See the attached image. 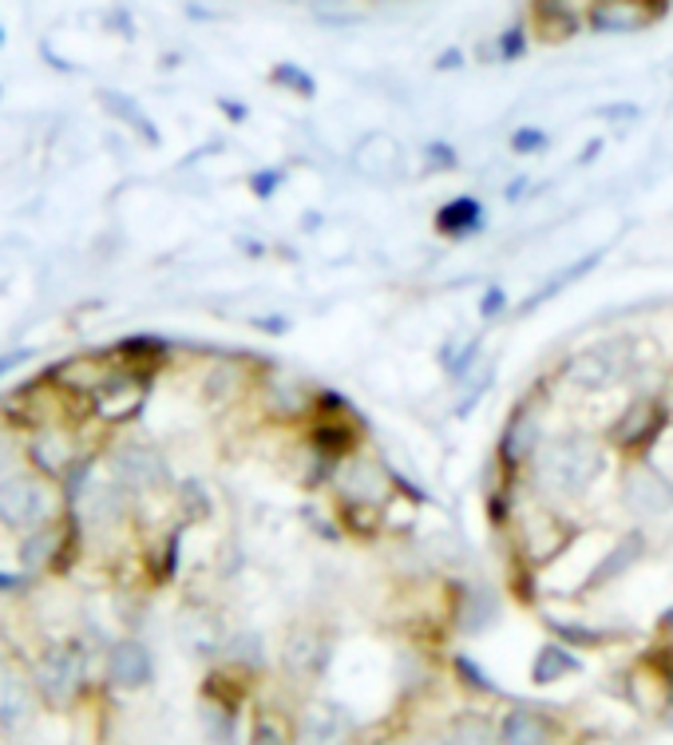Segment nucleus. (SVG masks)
I'll return each instance as SVG.
<instances>
[{"instance_id": "15", "label": "nucleus", "mask_w": 673, "mask_h": 745, "mask_svg": "<svg viewBox=\"0 0 673 745\" xmlns=\"http://www.w3.org/2000/svg\"><path fill=\"white\" fill-rule=\"evenodd\" d=\"M642 547H646L642 532H630L626 539H618L614 547H606V559H603V567L594 571V583H610V579L626 576V571L642 559Z\"/></svg>"}, {"instance_id": "5", "label": "nucleus", "mask_w": 673, "mask_h": 745, "mask_svg": "<svg viewBox=\"0 0 673 745\" xmlns=\"http://www.w3.org/2000/svg\"><path fill=\"white\" fill-rule=\"evenodd\" d=\"M547 440V408L539 397H523L519 405L507 413L504 432H499V468L507 476L515 472H527V464L534 460L539 445Z\"/></svg>"}, {"instance_id": "7", "label": "nucleus", "mask_w": 673, "mask_h": 745, "mask_svg": "<svg viewBox=\"0 0 673 745\" xmlns=\"http://www.w3.org/2000/svg\"><path fill=\"white\" fill-rule=\"evenodd\" d=\"M665 428V408L653 393H638L630 405L610 420L606 428V445L614 452H626V457H642L646 448L658 440V432Z\"/></svg>"}, {"instance_id": "1", "label": "nucleus", "mask_w": 673, "mask_h": 745, "mask_svg": "<svg viewBox=\"0 0 673 745\" xmlns=\"http://www.w3.org/2000/svg\"><path fill=\"white\" fill-rule=\"evenodd\" d=\"M606 464H610L606 437H594L586 428H559V432H547L534 460L527 464V476L543 504L566 507L591 496L598 480L606 476Z\"/></svg>"}, {"instance_id": "16", "label": "nucleus", "mask_w": 673, "mask_h": 745, "mask_svg": "<svg viewBox=\"0 0 673 745\" xmlns=\"http://www.w3.org/2000/svg\"><path fill=\"white\" fill-rule=\"evenodd\" d=\"M435 227L444 230V234H452V239L475 234V230L484 227V207H479L475 199H455L435 215Z\"/></svg>"}, {"instance_id": "11", "label": "nucleus", "mask_w": 673, "mask_h": 745, "mask_svg": "<svg viewBox=\"0 0 673 745\" xmlns=\"http://www.w3.org/2000/svg\"><path fill=\"white\" fill-rule=\"evenodd\" d=\"M499 745H551V722L543 710L515 705L499 725Z\"/></svg>"}, {"instance_id": "4", "label": "nucleus", "mask_w": 673, "mask_h": 745, "mask_svg": "<svg viewBox=\"0 0 673 745\" xmlns=\"http://www.w3.org/2000/svg\"><path fill=\"white\" fill-rule=\"evenodd\" d=\"M618 507L638 524L673 516V476L646 457H630L618 480Z\"/></svg>"}, {"instance_id": "2", "label": "nucleus", "mask_w": 673, "mask_h": 745, "mask_svg": "<svg viewBox=\"0 0 673 745\" xmlns=\"http://www.w3.org/2000/svg\"><path fill=\"white\" fill-rule=\"evenodd\" d=\"M638 365H642V358H638L633 338H598L578 353H571L559 365V377L566 388H578V393H610V388L633 381Z\"/></svg>"}, {"instance_id": "10", "label": "nucleus", "mask_w": 673, "mask_h": 745, "mask_svg": "<svg viewBox=\"0 0 673 745\" xmlns=\"http://www.w3.org/2000/svg\"><path fill=\"white\" fill-rule=\"evenodd\" d=\"M29 460H32V468H36L40 476H48L59 484V480H68V472L84 457H79L76 440H71L59 425H52V428H40L36 437L29 440Z\"/></svg>"}, {"instance_id": "22", "label": "nucleus", "mask_w": 673, "mask_h": 745, "mask_svg": "<svg viewBox=\"0 0 673 745\" xmlns=\"http://www.w3.org/2000/svg\"><path fill=\"white\" fill-rule=\"evenodd\" d=\"M499 306H504V289H487V302H484V314H487V318H492Z\"/></svg>"}, {"instance_id": "20", "label": "nucleus", "mask_w": 673, "mask_h": 745, "mask_svg": "<svg viewBox=\"0 0 673 745\" xmlns=\"http://www.w3.org/2000/svg\"><path fill=\"white\" fill-rule=\"evenodd\" d=\"M274 80L286 84V88H294V91H301V96H309V91H313V80H309V76H301V68H294V64H282V68L274 72Z\"/></svg>"}, {"instance_id": "9", "label": "nucleus", "mask_w": 673, "mask_h": 745, "mask_svg": "<svg viewBox=\"0 0 673 745\" xmlns=\"http://www.w3.org/2000/svg\"><path fill=\"white\" fill-rule=\"evenodd\" d=\"M111 472L119 484H128L131 492H158L170 484V468L163 452L151 445H119L111 452Z\"/></svg>"}, {"instance_id": "17", "label": "nucleus", "mask_w": 673, "mask_h": 745, "mask_svg": "<svg viewBox=\"0 0 673 745\" xmlns=\"http://www.w3.org/2000/svg\"><path fill=\"white\" fill-rule=\"evenodd\" d=\"M571 670H578V662L566 655V646L563 643H543V650H539V658H534V682H554V678L571 675Z\"/></svg>"}, {"instance_id": "23", "label": "nucleus", "mask_w": 673, "mask_h": 745, "mask_svg": "<svg viewBox=\"0 0 673 745\" xmlns=\"http://www.w3.org/2000/svg\"><path fill=\"white\" fill-rule=\"evenodd\" d=\"M12 358H16V353H9V358H0V373H9V365H12Z\"/></svg>"}, {"instance_id": "13", "label": "nucleus", "mask_w": 673, "mask_h": 745, "mask_svg": "<svg viewBox=\"0 0 673 745\" xmlns=\"http://www.w3.org/2000/svg\"><path fill=\"white\" fill-rule=\"evenodd\" d=\"M297 745H345V717L333 705H313L297 725Z\"/></svg>"}, {"instance_id": "8", "label": "nucleus", "mask_w": 673, "mask_h": 745, "mask_svg": "<svg viewBox=\"0 0 673 745\" xmlns=\"http://www.w3.org/2000/svg\"><path fill=\"white\" fill-rule=\"evenodd\" d=\"M658 0H591L586 29L603 36H638L658 21Z\"/></svg>"}, {"instance_id": "14", "label": "nucleus", "mask_w": 673, "mask_h": 745, "mask_svg": "<svg viewBox=\"0 0 673 745\" xmlns=\"http://www.w3.org/2000/svg\"><path fill=\"white\" fill-rule=\"evenodd\" d=\"M326 638L317 635L313 626H306V631H294V635L286 638V666L289 670H297L301 678H313L321 666H326Z\"/></svg>"}, {"instance_id": "21", "label": "nucleus", "mask_w": 673, "mask_h": 745, "mask_svg": "<svg viewBox=\"0 0 673 745\" xmlns=\"http://www.w3.org/2000/svg\"><path fill=\"white\" fill-rule=\"evenodd\" d=\"M254 745H297V737H294V742H289V734H286V730H282V725H274V722H257Z\"/></svg>"}, {"instance_id": "18", "label": "nucleus", "mask_w": 673, "mask_h": 745, "mask_svg": "<svg viewBox=\"0 0 673 745\" xmlns=\"http://www.w3.org/2000/svg\"><path fill=\"white\" fill-rule=\"evenodd\" d=\"M547 147V131L543 128H519L511 135V151L515 155H534V151Z\"/></svg>"}, {"instance_id": "3", "label": "nucleus", "mask_w": 673, "mask_h": 745, "mask_svg": "<svg viewBox=\"0 0 673 745\" xmlns=\"http://www.w3.org/2000/svg\"><path fill=\"white\" fill-rule=\"evenodd\" d=\"M68 504H59V492L48 476H9L0 480V527L20 532V536H32L40 527L56 524Z\"/></svg>"}, {"instance_id": "12", "label": "nucleus", "mask_w": 673, "mask_h": 745, "mask_svg": "<svg viewBox=\"0 0 673 745\" xmlns=\"http://www.w3.org/2000/svg\"><path fill=\"white\" fill-rule=\"evenodd\" d=\"M111 682L123 686V690H135V686H143L151 678V655L143 643H115V650H111Z\"/></svg>"}, {"instance_id": "6", "label": "nucleus", "mask_w": 673, "mask_h": 745, "mask_svg": "<svg viewBox=\"0 0 673 745\" xmlns=\"http://www.w3.org/2000/svg\"><path fill=\"white\" fill-rule=\"evenodd\" d=\"M329 476H333L336 496L345 500V507H353V512H361V507H380L388 500V468L376 457H368L365 448L349 452Z\"/></svg>"}, {"instance_id": "25", "label": "nucleus", "mask_w": 673, "mask_h": 745, "mask_svg": "<svg viewBox=\"0 0 673 745\" xmlns=\"http://www.w3.org/2000/svg\"><path fill=\"white\" fill-rule=\"evenodd\" d=\"M368 4H405V0H368Z\"/></svg>"}, {"instance_id": "19", "label": "nucleus", "mask_w": 673, "mask_h": 745, "mask_svg": "<svg viewBox=\"0 0 673 745\" xmlns=\"http://www.w3.org/2000/svg\"><path fill=\"white\" fill-rule=\"evenodd\" d=\"M495 61H515V56H519V52L527 48V32L523 29H507V32H499V36H495Z\"/></svg>"}, {"instance_id": "24", "label": "nucleus", "mask_w": 673, "mask_h": 745, "mask_svg": "<svg viewBox=\"0 0 673 745\" xmlns=\"http://www.w3.org/2000/svg\"><path fill=\"white\" fill-rule=\"evenodd\" d=\"M662 626H665V631H670V635H673V611H670V615L662 618Z\"/></svg>"}]
</instances>
